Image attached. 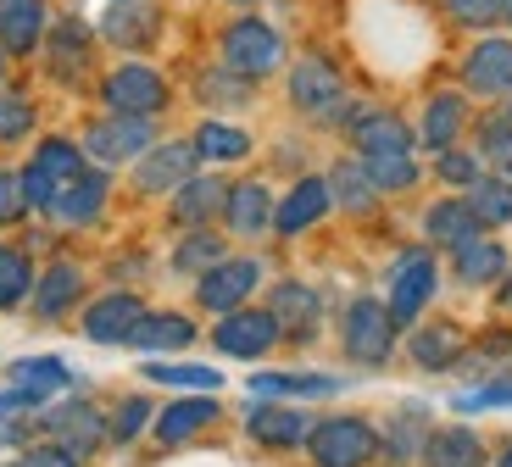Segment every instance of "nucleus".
I'll return each instance as SVG.
<instances>
[{
	"mask_svg": "<svg viewBox=\"0 0 512 467\" xmlns=\"http://www.w3.org/2000/svg\"><path fill=\"white\" fill-rule=\"evenodd\" d=\"M435 290H440V267H435V251L429 245H418V251H407L396 262V273H390V317H396L401 329L407 323H418V312L429 301H435Z\"/></svg>",
	"mask_w": 512,
	"mask_h": 467,
	"instance_id": "nucleus-8",
	"label": "nucleus"
},
{
	"mask_svg": "<svg viewBox=\"0 0 512 467\" xmlns=\"http://www.w3.org/2000/svg\"><path fill=\"white\" fill-rule=\"evenodd\" d=\"M496 467H512V445H507V451H501V456H496Z\"/></svg>",
	"mask_w": 512,
	"mask_h": 467,
	"instance_id": "nucleus-56",
	"label": "nucleus"
},
{
	"mask_svg": "<svg viewBox=\"0 0 512 467\" xmlns=\"http://www.w3.org/2000/svg\"><path fill=\"white\" fill-rule=\"evenodd\" d=\"M106 195H112V178H106V167H90L84 178H73V184L56 195L51 217H56V223H67V228H84V223H95V217L106 212Z\"/></svg>",
	"mask_w": 512,
	"mask_h": 467,
	"instance_id": "nucleus-26",
	"label": "nucleus"
},
{
	"mask_svg": "<svg viewBox=\"0 0 512 467\" xmlns=\"http://www.w3.org/2000/svg\"><path fill=\"white\" fill-rule=\"evenodd\" d=\"M195 323L184 312H145L140 323H134V334H128V345L134 351H184V345H195Z\"/></svg>",
	"mask_w": 512,
	"mask_h": 467,
	"instance_id": "nucleus-33",
	"label": "nucleus"
},
{
	"mask_svg": "<svg viewBox=\"0 0 512 467\" xmlns=\"http://www.w3.org/2000/svg\"><path fill=\"white\" fill-rule=\"evenodd\" d=\"M45 28H51L45 0H0V45H6V56L39 51L45 45Z\"/></svg>",
	"mask_w": 512,
	"mask_h": 467,
	"instance_id": "nucleus-24",
	"label": "nucleus"
},
{
	"mask_svg": "<svg viewBox=\"0 0 512 467\" xmlns=\"http://www.w3.org/2000/svg\"><path fill=\"white\" fill-rule=\"evenodd\" d=\"M496 23H507V28H512V0H496Z\"/></svg>",
	"mask_w": 512,
	"mask_h": 467,
	"instance_id": "nucleus-54",
	"label": "nucleus"
},
{
	"mask_svg": "<svg viewBox=\"0 0 512 467\" xmlns=\"http://www.w3.org/2000/svg\"><path fill=\"white\" fill-rule=\"evenodd\" d=\"M156 145V117H128V112H106L84 128V156L95 167H123V162H140L145 151Z\"/></svg>",
	"mask_w": 512,
	"mask_h": 467,
	"instance_id": "nucleus-7",
	"label": "nucleus"
},
{
	"mask_svg": "<svg viewBox=\"0 0 512 467\" xmlns=\"http://www.w3.org/2000/svg\"><path fill=\"white\" fill-rule=\"evenodd\" d=\"M39 423H45V440L67 445V451H78V456H90V451H101V445H106V417H101V406L84 401V395L51 406Z\"/></svg>",
	"mask_w": 512,
	"mask_h": 467,
	"instance_id": "nucleus-12",
	"label": "nucleus"
},
{
	"mask_svg": "<svg viewBox=\"0 0 512 467\" xmlns=\"http://www.w3.org/2000/svg\"><path fill=\"white\" fill-rule=\"evenodd\" d=\"M362 162V173L373 178V190L379 195H401V190H412L423 178V167H418V156L412 151H368V156H357Z\"/></svg>",
	"mask_w": 512,
	"mask_h": 467,
	"instance_id": "nucleus-36",
	"label": "nucleus"
},
{
	"mask_svg": "<svg viewBox=\"0 0 512 467\" xmlns=\"http://www.w3.org/2000/svg\"><path fill=\"white\" fill-rule=\"evenodd\" d=\"M90 56H95V34L84 17H62V23L45 28V62H51L56 84H84Z\"/></svg>",
	"mask_w": 512,
	"mask_h": 467,
	"instance_id": "nucleus-13",
	"label": "nucleus"
},
{
	"mask_svg": "<svg viewBox=\"0 0 512 467\" xmlns=\"http://www.w3.org/2000/svg\"><path fill=\"white\" fill-rule=\"evenodd\" d=\"M223 201H229V184L218 173H190L173 190V223L179 228H201L212 217H223Z\"/></svg>",
	"mask_w": 512,
	"mask_h": 467,
	"instance_id": "nucleus-23",
	"label": "nucleus"
},
{
	"mask_svg": "<svg viewBox=\"0 0 512 467\" xmlns=\"http://www.w3.org/2000/svg\"><path fill=\"white\" fill-rule=\"evenodd\" d=\"M273 190L262 184V178H245V184H229V201H223V223H229V234H240V240H256V234H268L273 228Z\"/></svg>",
	"mask_w": 512,
	"mask_h": 467,
	"instance_id": "nucleus-20",
	"label": "nucleus"
},
{
	"mask_svg": "<svg viewBox=\"0 0 512 467\" xmlns=\"http://www.w3.org/2000/svg\"><path fill=\"white\" fill-rule=\"evenodd\" d=\"M396 334H401V323L390 317V306H384V301L357 295V301L346 306L340 345H346V356L357 367H384V362H390V356H396Z\"/></svg>",
	"mask_w": 512,
	"mask_h": 467,
	"instance_id": "nucleus-5",
	"label": "nucleus"
},
{
	"mask_svg": "<svg viewBox=\"0 0 512 467\" xmlns=\"http://www.w3.org/2000/svg\"><path fill=\"white\" fill-rule=\"evenodd\" d=\"M268 312L279 317V340H295V345L318 340L323 301H318V290H312V284H301V278H284V284H273Z\"/></svg>",
	"mask_w": 512,
	"mask_h": 467,
	"instance_id": "nucleus-15",
	"label": "nucleus"
},
{
	"mask_svg": "<svg viewBox=\"0 0 512 467\" xmlns=\"http://www.w3.org/2000/svg\"><path fill=\"white\" fill-rule=\"evenodd\" d=\"M151 401H145V395H128V401L123 406H117V412L112 417H106V440H112V445H128V440H140V434H145V423H151Z\"/></svg>",
	"mask_w": 512,
	"mask_h": 467,
	"instance_id": "nucleus-48",
	"label": "nucleus"
},
{
	"mask_svg": "<svg viewBox=\"0 0 512 467\" xmlns=\"http://www.w3.org/2000/svg\"><path fill=\"white\" fill-rule=\"evenodd\" d=\"M0 89H6V45H0Z\"/></svg>",
	"mask_w": 512,
	"mask_h": 467,
	"instance_id": "nucleus-55",
	"label": "nucleus"
},
{
	"mask_svg": "<svg viewBox=\"0 0 512 467\" xmlns=\"http://www.w3.org/2000/svg\"><path fill=\"white\" fill-rule=\"evenodd\" d=\"M440 6H446V17L457 28H479V34L496 28V0H440Z\"/></svg>",
	"mask_w": 512,
	"mask_h": 467,
	"instance_id": "nucleus-50",
	"label": "nucleus"
},
{
	"mask_svg": "<svg viewBox=\"0 0 512 467\" xmlns=\"http://www.w3.org/2000/svg\"><path fill=\"white\" fill-rule=\"evenodd\" d=\"M218 423V401L212 395H195V401H173L167 412H156V440L162 445H184V440H195L201 429H212Z\"/></svg>",
	"mask_w": 512,
	"mask_h": 467,
	"instance_id": "nucleus-31",
	"label": "nucleus"
},
{
	"mask_svg": "<svg viewBox=\"0 0 512 467\" xmlns=\"http://www.w3.org/2000/svg\"><path fill=\"white\" fill-rule=\"evenodd\" d=\"M251 395H262V401H284V395H340V379H329V373H256Z\"/></svg>",
	"mask_w": 512,
	"mask_h": 467,
	"instance_id": "nucleus-41",
	"label": "nucleus"
},
{
	"mask_svg": "<svg viewBox=\"0 0 512 467\" xmlns=\"http://www.w3.org/2000/svg\"><path fill=\"white\" fill-rule=\"evenodd\" d=\"M256 284H262V262H256V256H223L218 267H206V273L195 278V306L223 317V312L251 301Z\"/></svg>",
	"mask_w": 512,
	"mask_h": 467,
	"instance_id": "nucleus-10",
	"label": "nucleus"
},
{
	"mask_svg": "<svg viewBox=\"0 0 512 467\" xmlns=\"http://www.w3.org/2000/svg\"><path fill=\"white\" fill-rule=\"evenodd\" d=\"M479 162H485L490 173L512 178V112L479 117Z\"/></svg>",
	"mask_w": 512,
	"mask_h": 467,
	"instance_id": "nucleus-44",
	"label": "nucleus"
},
{
	"mask_svg": "<svg viewBox=\"0 0 512 467\" xmlns=\"http://www.w3.org/2000/svg\"><path fill=\"white\" fill-rule=\"evenodd\" d=\"M195 95H201L206 112H234V106L251 101V78H240L234 67H206L201 78H195Z\"/></svg>",
	"mask_w": 512,
	"mask_h": 467,
	"instance_id": "nucleus-39",
	"label": "nucleus"
},
{
	"mask_svg": "<svg viewBox=\"0 0 512 467\" xmlns=\"http://www.w3.org/2000/svg\"><path fill=\"white\" fill-rule=\"evenodd\" d=\"M423 467H490V451H485V440H479L474 429L451 423V429L429 434V445H423Z\"/></svg>",
	"mask_w": 512,
	"mask_h": 467,
	"instance_id": "nucleus-29",
	"label": "nucleus"
},
{
	"mask_svg": "<svg viewBox=\"0 0 512 467\" xmlns=\"http://www.w3.org/2000/svg\"><path fill=\"white\" fill-rule=\"evenodd\" d=\"M223 256H229V251H223V234H218V228H206V223L201 228H184V240L173 245V267L190 273V278H201L206 267H218Z\"/></svg>",
	"mask_w": 512,
	"mask_h": 467,
	"instance_id": "nucleus-40",
	"label": "nucleus"
},
{
	"mask_svg": "<svg viewBox=\"0 0 512 467\" xmlns=\"http://www.w3.org/2000/svg\"><path fill=\"white\" fill-rule=\"evenodd\" d=\"M84 456L67 451V445L56 440H39V445H23V456H17V467H78Z\"/></svg>",
	"mask_w": 512,
	"mask_h": 467,
	"instance_id": "nucleus-51",
	"label": "nucleus"
},
{
	"mask_svg": "<svg viewBox=\"0 0 512 467\" xmlns=\"http://www.w3.org/2000/svg\"><path fill=\"white\" fill-rule=\"evenodd\" d=\"M496 306L512 317V267H507V278H501V290H496Z\"/></svg>",
	"mask_w": 512,
	"mask_h": 467,
	"instance_id": "nucleus-53",
	"label": "nucleus"
},
{
	"mask_svg": "<svg viewBox=\"0 0 512 467\" xmlns=\"http://www.w3.org/2000/svg\"><path fill=\"white\" fill-rule=\"evenodd\" d=\"M145 317V301L134 290H106L101 301L84 306V340L95 345H128L134 323Z\"/></svg>",
	"mask_w": 512,
	"mask_h": 467,
	"instance_id": "nucleus-17",
	"label": "nucleus"
},
{
	"mask_svg": "<svg viewBox=\"0 0 512 467\" xmlns=\"http://www.w3.org/2000/svg\"><path fill=\"white\" fill-rule=\"evenodd\" d=\"M39 123L34 101L28 95H17V89H0V145H17V139H28Z\"/></svg>",
	"mask_w": 512,
	"mask_h": 467,
	"instance_id": "nucleus-46",
	"label": "nucleus"
},
{
	"mask_svg": "<svg viewBox=\"0 0 512 467\" xmlns=\"http://www.w3.org/2000/svg\"><path fill=\"white\" fill-rule=\"evenodd\" d=\"M6 384H12V390L39 395V401H51V395H62L67 384H73V367H67L62 356H23V362H12Z\"/></svg>",
	"mask_w": 512,
	"mask_h": 467,
	"instance_id": "nucleus-34",
	"label": "nucleus"
},
{
	"mask_svg": "<svg viewBox=\"0 0 512 467\" xmlns=\"http://www.w3.org/2000/svg\"><path fill=\"white\" fill-rule=\"evenodd\" d=\"M212 345L234 362H256V356H268L279 345V317L268 306H234V312L218 317V329H212Z\"/></svg>",
	"mask_w": 512,
	"mask_h": 467,
	"instance_id": "nucleus-9",
	"label": "nucleus"
},
{
	"mask_svg": "<svg viewBox=\"0 0 512 467\" xmlns=\"http://www.w3.org/2000/svg\"><path fill=\"white\" fill-rule=\"evenodd\" d=\"M346 134H351V145H357V156H368V151H412V145H418V134H412L396 112H373V106L346 128Z\"/></svg>",
	"mask_w": 512,
	"mask_h": 467,
	"instance_id": "nucleus-30",
	"label": "nucleus"
},
{
	"mask_svg": "<svg viewBox=\"0 0 512 467\" xmlns=\"http://www.w3.org/2000/svg\"><path fill=\"white\" fill-rule=\"evenodd\" d=\"M485 406H512V379H501V384H485V390L457 395V412H485Z\"/></svg>",
	"mask_w": 512,
	"mask_h": 467,
	"instance_id": "nucleus-52",
	"label": "nucleus"
},
{
	"mask_svg": "<svg viewBox=\"0 0 512 467\" xmlns=\"http://www.w3.org/2000/svg\"><path fill=\"white\" fill-rule=\"evenodd\" d=\"M290 106L312 123H329V128H351L368 106H351L346 101V84H340V67L329 56H301L290 67Z\"/></svg>",
	"mask_w": 512,
	"mask_h": 467,
	"instance_id": "nucleus-1",
	"label": "nucleus"
},
{
	"mask_svg": "<svg viewBox=\"0 0 512 467\" xmlns=\"http://www.w3.org/2000/svg\"><path fill=\"white\" fill-rule=\"evenodd\" d=\"M28 212H34V206H28L23 173H12V167H0V228H17Z\"/></svg>",
	"mask_w": 512,
	"mask_h": 467,
	"instance_id": "nucleus-49",
	"label": "nucleus"
},
{
	"mask_svg": "<svg viewBox=\"0 0 512 467\" xmlns=\"http://www.w3.org/2000/svg\"><path fill=\"white\" fill-rule=\"evenodd\" d=\"M462 351H468V334H462L457 323H423V329L407 340V356L423 367V373H446V367H457Z\"/></svg>",
	"mask_w": 512,
	"mask_h": 467,
	"instance_id": "nucleus-28",
	"label": "nucleus"
},
{
	"mask_svg": "<svg viewBox=\"0 0 512 467\" xmlns=\"http://www.w3.org/2000/svg\"><path fill=\"white\" fill-rule=\"evenodd\" d=\"M462 128H468V95L462 89H440V95H429V106L418 117V145L446 151V145L462 139Z\"/></svg>",
	"mask_w": 512,
	"mask_h": 467,
	"instance_id": "nucleus-25",
	"label": "nucleus"
},
{
	"mask_svg": "<svg viewBox=\"0 0 512 467\" xmlns=\"http://www.w3.org/2000/svg\"><path fill=\"white\" fill-rule=\"evenodd\" d=\"M312 467H368L379 456V429L368 417H312Z\"/></svg>",
	"mask_w": 512,
	"mask_h": 467,
	"instance_id": "nucleus-6",
	"label": "nucleus"
},
{
	"mask_svg": "<svg viewBox=\"0 0 512 467\" xmlns=\"http://www.w3.org/2000/svg\"><path fill=\"white\" fill-rule=\"evenodd\" d=\"M156 34H162V12H156L151 0H112L101 17V39L117 45V51H140Z\"/></svg>",
	"mask_w": 512,
	"mask_h": 467,
	"instance_id": "nucleus-19",
	"label": "nucleus"
},
{
	"mask_svg": "<svg viewBox=\"0 0 512 467\" xmlns=\"http://www.w3.org/2000/svg\"><path fill=\"white\" fill-rule=\"evenodd\" d=\"M34 295V262H28L23 245H0V312H17V306Z\"/></svg>",
	"mask_w": 512,
	"mask_h": 467,
	"instance_id": "nucleus-43",
	"label": "nucleus"
},
{
	"mask_svg": "<svg viewBox=\"0 0 512 467\" xmlns=\"http://www.w3.org/2000/svg\"><path fill=\"white\" fill-rule=\"evenodd\" d=\"M0 467H17V462H0Z\"/></svg>",
	"mask_w": 512,
	"mask_h": 467,
	"instance_id": "nucleus-58",
	"label": "nucleus"
},
{
	"mask_svg": "<svg viewBox=\"0 0 512 467\" xmlns=\"http://www.w3.org/2000/svg\"><path fill=\"white\" fill-rule=\"evenodd\" d=\"M90 173V156H84V145H73V139L51 134V139H39V151L34 162L23 167V190H28V206L34 212H51L56 195L73 184V178Z\"/></svg>",
	"mask_w": 512,
	"mask_h": 467,
	"instance_id": "nucleus-3",
	"label": "nucleus"
},
{
	"mask_svg": "<svg viewBox=\"0 0 512 467\" xmlns=\"http://www.w3.org/2000/svg\"><path fill=\"white\" fill-rule=\"evenodd\" d=\"M218 56H223V67H234L240 78H251V84H262V78H273V73L284 67V34L268 23V17L240 12L229 28H223V39H218Z\"/></svg>",
	"mask_w": 512,
	"mask_h": 467,
	"instance_id": "nucleus-2",
	"label": "nucleus"
},
{
	"mask_svg": "<svg viewBox=\"0 0 512 467\" xmlns=\"http://www.w3.org/2000/svg\"><path fill=\"white\" fill-rule=\"evenodd\" d=\"M334 212V195H329V178L307 173V178H295V190L284 195L279 206H273V228H279L284 240L290 234H307L312 223H323V217Z\"/></svg>",
	"mask_w": 512,
	"mask_h": 467,
	"instance_id": "nucleus-18",
	"label": "nucleus"
},
{
	"mask_svg": "<svg viewBox=\"0 0 512 467\" xmlns=\"http://www.w3.org/2000/svg\"><path fill=\"white\" fill-rule=\"evenodd\" d=\"M457 373H468V379H512V334H485L474 351H462Z\"/></svg>",
	"mask_w": 512,
	"mask_h": 467,
	"instance_id": "nucleus-42",
	"label": "nucleus"
},
{
	"mask_svg": "<svg viewBox=\"0 0 512 467\" xmlns=\"http://www.w3.org/2000/svg\"><path fill=\"white\" fill-rule=\"evenodd\" d=\"M423 445H429V429H423V412H418V406L396 412L390 423H384V434H379V456H384L390 467L423 462Z\"/></svg>",
	"mask_w": 512,
	"mask_h": 467,
	"instance_id": "nucleus-32",
	"label": "nucleus"
},
{
	"mask_svg": "<svg viewBox=\"0 0 512 467\" xmlns=\"http://www.w3.org/2000/svg\"><path fill=\"white\" fill-rule=\"evenodd\" d=\"M229 6H256V0H229Z\"/></svg>",
	"mask_w": 512,
	"mask_h": 467,
	"instance_id": "nucleus-57",
	"label": "nucleus"
},
{
	"mask_svg": "<svg viewBox=\"0 0 512 467\" xmlns=\"http://www.w3.org/2000/svg\"><path fill=\"white\" fill-rule=\"evenodd\" d=\"M507 245H496L490 234H479V240L457 245L451 251V273H457V284H468V290H490V284H501L507 278Z\"/></svg>",
	"mask_w": 512,
	"mask_h": 467,
	"instance_id": "nucleus-27",
	"label": "nucleus"
},
{
	"mask_svg": "<svg viewBox=\"0 0 512 467\" xmlns=\"http://www.w3.org/2000/svg\"><path fill=\"white\" fill-rule=\"evenodd\" d=\"M34 317L39 323H56V317H67L78 301H84V267L78 262H51L45 267V278H34Z\"/></svg>",
	"mask_w": 512,
	"mask_h": 467,
	"instance_id": "nucleus-21",
	"label": "nucleus"
},
{
	"mask_svg": "<svg viewBox=\"0 0 512 467\" xmlns=\"http://www.w3.org/2000/svg\"><path fill=\"white\" fill-rule=\"evenodd\" d=\"M435 173L440 184H451V190H468V184H479L485 178V162H479V151H462V145H446V151H435Z\"/></svg>",
	"mask_w": 512,
	"mask_h": 467,
	"instance_id": "nucleus-47",
	"label": "nucleus"
},
{
	"mask_svg": "<svg viewBox=\"0 0 512 467\" xmlns=\"http://www.w3.org/2000/svg\"><path fill=\"white\" fill-rule=\"evenodd\" d=\"M190 139H195V156L212 162V167H229V162H245V156H251V134L234 128V123H223V117H206Z\"/></svg>",
	"mask_w": 512,
	"mask_h": 467,
	"instance_id": "nucleus-35",
	"label": "nucleus"
},
{
	"mask_svg": "<svg viewBox=\"0 0 512 467\" xmlns=\"http://www.w3.org/2000/svg\"><path fill=\"white\" fill-rule=\"evenodd\" d=\"M145 379H151V384H173V390H206V395H212V390H218V384H223V373H218V367H190V362H151V367H145Z\"/></svg>",
	"mask_w": 512,
	"mask_h": 467,
	"instance_id": "nucleus-45",
	"label": "nucleus"
},
{
	"mask_svg": "<svg viewBox=\"0 0 512 467\" xmlns=\"http://www.w3.org/2000/svg\"><path fill=\"white\" fill-rule=\"evenodd\" d=\"M167 101H173V84H167V78L156 73L151 62H140V56L117 62L112 73L101 78V106H106V112L162 117V112H167Z\"/></svg>",
	"mask_w": 512,
	"mask_h": 467,
	"instance_id": "nucleus-4",
	"label": "nucleus"
},
{
	"mask_svg": "<svg viewBox=\"0 0 512 467\" xmlns=\"http://www.w3.org/2000/svg\"><path fill=\"white\" fill-rule=\"evenodd\" d=\"M485 234V223L474 217V206H468V195H451V201H435L429 212H423V240L440 245V251H457V245L479 240Z\"/></svg>",
	"mask_w": 512,
	"mask_h": 467,
	"instance_id": "nucleus-22",
	"label": "nucleus"
},
{
	"mask_svg": "<svg viewBox=\"0 0 512 467\" xmlns=\"http://www.w3.org/2000/svg\"><path fill=\"white\" fill-rule=\"evenodd\" d=\"M329 195H334V206H346V212H373V206H379V190H373V178L362 173L357 156L329 167Z\"/></svg>",
	"mask_w": 512,
	"mask_h": 467,
	"instance_id": "nucleus-37",
	"label": "nucleus"
},
{
	"mask_svg": "<svg viewBox=\"0 0 512 467\" xmlns=\"http://www.w3.org/2000/svg\"><path fill=\"white\" fill-rule=\"evenodd\" d=\"M195 139H162V145H151V151L134 162V190L140 195H173L184 184V178L195 173Z\"/></svg>",
	"mask_w": 512,
	"mask_h": 467,
	"instance_id": "nucleus-11",
	"label": "nucleus"
},
{
	"mask_svg": "<svg viewBox=\"0 0 512 467\" xmlns=\"http://www.w3.org/2000/svg\"><path fill=\"white\" fill-rule=\"evenodd\" d=\"M468 206H474V217L485 223V234L490 228H507L512 223V178H501V173H485L479 184H468Z\"/></svg>",
	"mask_w": 512,
	"mask_h": 467,
	"instance_id": "nucleus-38",
	"label": "nucleus"
},
{
	"mask_svg": "<svg viewBox=\"0 0 512 467\" xmlns=\"http://www.w3.org/2000/svg\"><path fill=\"white\" fill-rule=\"evenodd\" d=\"M462 84L485 101H512V39H479L462 56Z\"/></svg>",
	"mask_w": 512,
	"mask_h": 467,
	"instance_id": "nucleus-14",
	"label": "nucleus"
},
{
	"mask_svg": "<svg viewBox=\"0 0 512 467\" xmlns=\"http://www.w3.org/2000/svg\"><path fill=\"white\" fill-rule=\"evenodd\" d=\"M245 434H251L256 445H268V451H295V445H307L312 417L284 406V401H262V395H256V406L245 412Z\"/></svg>",
	"mask_w": 512,
	"mask_h": 467,
	"instance_id": "nucleus-16",
	"label": "nucleus"
}]
</instances>
